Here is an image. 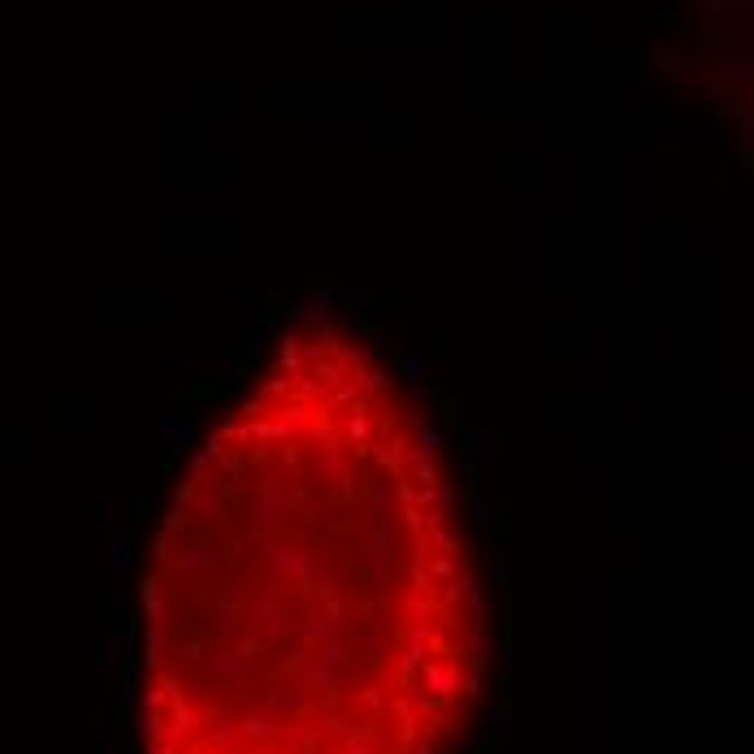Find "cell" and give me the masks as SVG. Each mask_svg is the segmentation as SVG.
Masks as SVG:
<instances>
[{"label":"cell","instance_id":"1","mask_svg":"<svg viewBox=\"0 0 754 754\" xmlns=\"http://www.w3.org/2000/svg\"><path fill=\"white\" fill-rule=\"evenodd\" d=\"M334 304H339V299H334L330 291H316V295L308 299V308H312V316H334Z\"/></svg>","mask_w":754,"mask_h":754},{"label":"cell","instance_id":"2","mask_svg":"<svg viewBox=\"0 0 754 754\" xmlns=\"http://www.w3.org/2000/svg\"><path fill=\"white\" fill-rule=\"evenodd\" d=\"M481 447H486V434H481V429H464V451H468V460H477Z\"/></svg>","mask_w":754,"mask_h":754},{"label":"cell","instance_id":"3","mask_svg":"<svg viewBox=\"0 0 754 754\" xmlns=\"http://www.w3.org/2000/svg\"><path fill=\"white\" fill-rule=\"evenodd\" d=\"M425 368H429V364H425L420 356H403V360H399V373L412 377V382H416V377H425Z\"/></svg>","mask_w":754,"mask_h":754},{"label":"cell","instance_id":"4","mask_svg":"<svg viewBox=\"0 0 754 754\" xmlns=\"http://www.w3.org/2000/svg\"><path fill=\"white\" fill-rule=\"evenodd\" d=\"M438 443H443V429H434V425L420 429V451H425V455H434V451H438Z\"/></svg>","mask_w":754,"mask_h":754},{"label":"cell","instance_id":"5","mask_svg":"<svg viewBox=\"0 0 754 754\" xmlns=\"http://www.w3.org/2000/svg\"><path fill=\"white\" fill-rule=\"evenodd\" d=\"M499 698H503V707H512V672L499 676Z\"/></svg>","mask_w":754,"mask_h":754},{"label":"cell","instance_id":"6","mask_svg":"<svg viewBox=\"0 0 754 754\" xmlns=\"http://www.w3.org/2000/svg\"><path fill=\"white\" fill-rule=\"evenodd\" d=\"M490 728H495V733H507V728H512V724H507V707H499V711L490 716Z\"/></svg>","mask_w":754,"mask_h":754},{"label":"cell","instance_id":"7","mask_svg":"<svg viewBox=\"0 0 754 754\" xmlns=\"http://www.w3.org/2000/svg\"><path fill=\"white\" fill-rule=\"evenodd\" d=\"M477 754H499V741H495V737H481V745H477Z\"/></svg>","mask_w":754,"mask_h":754},{"label":"cell","instance_id":"8","mask_svg":"<svg viewBox=\"0 0 754 754\" xmlns=\"http://www.w3.org/2000/svg\"><path fill=\"white\" fill-rule=\"evenodd\" d=\"M113 733H118V737H122V733H126V711H122V707H118V711H113Z\"/></svg>","mask_w":754,"mask_h":754}]
</instances>
